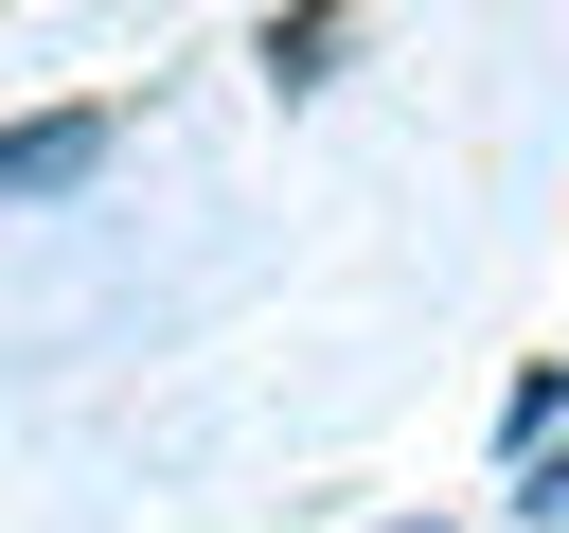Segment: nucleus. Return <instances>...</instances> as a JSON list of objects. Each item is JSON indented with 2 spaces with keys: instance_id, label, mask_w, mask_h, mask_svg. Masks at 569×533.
Returning <instances> with one entry per match:
<instances>
[{
  "instance_id": "obj_1",
  "label": "nucleus",
  "mask_w": 569,
  "mask_h": 533,
  "mask_svg": "<svg viewBox=\"0 0 569 533\" xmlns=\"http://www.w3.org/2000/svg\"><path fill=\"white\" fill-rule=\"evenodd\" d=\"M107 142H124V107H36V124L0 142V195H71Z\"/></svg>"
},
{
  "instance_id": "obj_2",
  "label": "nucleus",
  "mask_w": 569,
  "mask_h": 533,
  "mask_svg": "<svg viewBox=\"0 0 569 533\" xmlns=\"http://www.w3.org/2000/svg\"><path fill=\"white\" fill-rule=\"evenodd\" d=\"M338 36H356V0H284V18H267V89H320Z\"/></svg>"
},
{
  "instance_id": "obj_3",
  "label": "nucleus",
  "mask_w": 569,
  "mask_h": 533,
  "mask_svg": "<svg viewBox=\"0 0 569 533\" xmlns=\"http://www.w3.org/2000/svg\"><path fill=\"white\" fill-rule=\"evenodd\" d=\"M551 426H569V355H533V373H516V409H498V444H516V462H533V444H551Z\"/></svg>"
}]
</instances>
